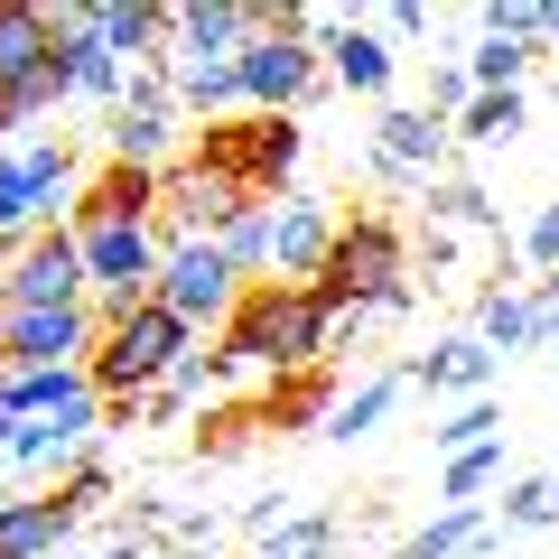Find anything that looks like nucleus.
<instances>
[{"label": "nucleus", "mask_w": 559, "mask_h": 559, "mask_svg": "<svg viewBox=\"0 0 559 559\" xmlns=\"http://www.w3.org/2000/svg\"><path fill=\"white\" fill-rule=\"evenodd\" d=\"M215 355L234 364V373H271V382L318 373V364H326V308H318V289H299V280H252V289L234 299V318L215 326Z\"/></svg>", "instance_id": "obj_1"}, {"label": "nucleus", "mask_w": 559, "mask_h": 559, "mask_svg": "<svg viewBox=\"0 0 559 559\" xmlns=\"http://www.w3.org/2000/svg\"><path fill=\"white\" fill-rule=\"evenodd\" d=\"M299 150H308L299 112H234V121H205V131L187 140V159H197L205 178H224L234 197H252V205L289 197V168H299Z\"/></svg>", "instance_id": "obj_2"}, {"label": "nucleus", "mask_w": 559, "mask_h": 559, "mask_svg": "<svg viewBox=\"0 0 559 559\" xmlns=\"http://www.w3.org/2000/svg\"><path fill=\"white\" fill-rule=\"evenodd\" d=\"M187 355H197V326H178L159 299H150V308H131V318H112V326L94 336L84 373H94V392H103V401H150Z\"/></svg>", "instance_id": "obj_3"}, {"label": "nucleus", "mask_w": 559, "mask_h": 559, "mask_svg": "<svg viewBox=\"0 0 559 559\" xmlns=\"http://www.w3.org/2000/svg\"><path fill=\"white\" fill-rule=\"evenodd\" d=\"M308 289H318L326 318H336V308H373L382 289H411V234H401L392 215H345Z\"/></svg>", "instance_id": "obj_4"}, {"label": "nucleus", "mask_w": 559, "mask_h": 559, "mask_svg": "<svg viewBox=\"0 0 559 559\" xmlns=\"http://www.w3.org/2000/svg\"><path fill=\"white\" fill-rule=\"evenodd\" d=\"M75 150L66 140H38V150H10L0 159V252H20L28 234H47L57 205H75Z\"/></svg>", "instance_id": "obj_5"}, {"label": "nucleus", "mask_w": 559, "mask_h": 559, "mask_svg": "<svg viewBox=\"0 0 559 559\" xmlns=\"http://www.w3.org/2000/svg\"><path fill=\"white\" fill-rule=\"evenodd\" d=\"M103 336L94 299L84 308H10L0 318V355H10V373H57V364H84Z\"/></svg>", "instance_id": "obj_6"}, {"label": "nucleus", "mask_w": 559, "mask_h": 559, "mask_svg": "<svg viewBox=\"0 0 559 559\" xmlns=\"http://www.w3.org/2000/svg\"><path fill=\"white\" fill-rule=\"evenodd\" d=\"M234 299H242V280H234V261L215 252V242H168V261H159V308L178 326H224L234 318Z\"/></svg>", "instance_id": "obj_7"}, {"label": "nucleus", "mask_w": 559, "mask_h": 559, "mask_svg": "<svg viewBox=\"0 0 559 559\" xmlns=\"http://www.w3.org/2000/svg\"><path fill=\"white\" fill-rule=\"evenodd\" d=\"M234 84H242V103H252V112H299V103L326 84V57H318L308 38H242Z\"/></svg>", "instance_id": "obj_8"}, {"label": "nucleus", "mask_w": 559, "mask_h": 559, "mask_svg": "<svg viewBox=\"0 0 559 559\" xmlns=\"http://www.w3.org/2000/svg\"><path fill=\"white\" fill-rule=\"evenodd\" d=\"M94 289H84V252L75 234H28L20 252H10V308H84Z\"/></svg>", "instance_id": "obj_9"}, {"label": "nucleus", "mask_w": 559, "mask_h": 559, "mask_svg": "<svg viewBox=\"0 0 559 559\" xmlns=\"http://www.w3.org/2000/svg\"><path fill=\"white\" fill-rule=\"evenodd\" d=\"M336 205L326 197H280L271 205V280H318V261H326V242H336Z\"/></svg>", "instance_id": "obj_10"}, {"label": "nucleus", "mask_w": 559, "mask_h": 559, "mask_svg": "<svg viewBox=\"0 0 559 559\" xmlns=\"http://www.w3.org/2000/svg\"><path fill=\"white\" fill-rule=\"evenodd\" d=\"M75 224H159V168H121L103 159L75 187Z\"/></svg>", "instance_id": "obj_11"}, {"label": "nucleus", "mask_w": 559, "mask_h": 559, "mask_svg": "<svg viewBox=\"0 0 559 559\" xmlns=\"http://www.w3.org/2000/svg\"><path fill=\"white\" fill-rule=\"evenodd\" d=\"M448 121H429V112H411V103H392V112L373 121V159L382 168H401V178H439L448 168Z\"/></svg>", "instance_id": "obj_12"}, {"label": "nucleus", "mask_w": 559, "mask_h": 559, "mask_svg": "<svg viewBox=\"0 0 559 559\" xmlns=\"http://www.w3.org/2000/svg\"><path fill=\"white\" fill-rule=\"evenodd\" d=\"M495 345H476V336H448V345H429V355L419 364H401V382H411V392H457V401H485V382H495Z\"/></svg>", "instance_id": "obj_13"}, {"label": "nucleus", "mask_w": 559, "mask_h": 559, "mask_svg": "<svg viewBox=\"0 0 559 559\" xmlns=\"http://www.w3.org/2000/svg\"><path fill=\"white\" fill-rule=\"evenodd\" d=\"M47 57H57V20H47L38 0H0V103L20 94Z\"/></svg>", "instance_id": "obj_14"}, {"label": "nucleus", "mask_w": 559, "mask_h": 559, "mask_svg": "<svg viewBox=\"0 0 559 559\" xmlns=\"http://www.w3.org/2000/svg\"><path fill=\"white\" fill-rule=\"evenodd\" d=\"M94 38L112 47L121 66H168V57H159L168 10H159V0H94Z\"/></svg>", "instance_id": "obj_15"}, {"label": "nucleus", "mask_w": 559, "mask_h": 559, "mask_svg": "<svg viewBox=\"0 0 559 559\" xmlns=\"http://www.w3.org/2000/svg\"><path fill=\"white\" fill-rule=\"evenodd\" d=\"M318 57H326V84H345V94H392V66H401L373 28H355V20H336V38H326Z\"/></svg>", "instance_id": "obj_16"}, {"label": "nucleus", "mask_w": 559, "mask_h": 559, "mask_svg": "<svg viewBox=\"0 0 559 559\" xmlns=\"http://www.w3.org/2000/svg\"><path fill=\"white\" fill-rule=\"evenodd\" d=\"M75 540V513H57V495H10L0 513V559H47Z\"/></svg>", "instance_id": "obj_17"}, {"label": "nucleus", "mask_w": 559, "mask_h": 559, "mask_svg": "<svg viewBox=\"0 0 559 559\" xmlns=\"http://www.w3.org/2000/svg\"><path fill=\"white\" fill-rule=\"evenodd\" d=\"M318 419H336V382H326V364L261 392V429H318Z\"/></svg>", "instance_id": "obj_18"}, {"label": "nucleus", "mask_w": 559, "mask_h": 559, "mask_svg": "<svg viewBox=\"0 0 559 559\" xmlns=\"http://www.w3.org/2000/svg\"><path fill=\"white\" fill-rule=\"evenodd\" d=\"M84 439H94V429H75V419H20V429H10V466H28V476H57V466L84 457Z\"/></svg>", "instance_id": "obj_19"}, {"label": "nucleus", "mask_w": 559, "mask_h": 559, "mask_svg": "<svg viewBox=\"0 0 559 559\" xmlns=\"http://www.w3.org/2000/svg\"><path fill=\"white\" fill-rule=\"evenodd\" d=\"M532 57H540L532 38H476V57H466V84H476V94H522Z\"/></svg>", "instance_id": "obj_20"}, {"label": "nucleus", "mask_w": 559, "mask_h": 559, "mask_svg": "<svg viewBox=\"0 0 559 559\" xmlns=\"http://www.w3.org/2000/svg\"><path fill=\"white\" fill-rule=\"evenodd\" d=\"M401 392H411L401 373H382V382H364V392H345V401H336V419H326V439L355 448L364 429H382V419H392V401H401Z\"/></svg>", "instance_id": "obj_21"}, {"label": "nucleus", "mask_w": 559, "mask_h": 559, "mask_svg": "<svg viewBox=\"0 0 559 559\" xmlns=\"http://www.w3.org/2000/svg\"><path fill=\"white\" fill-rule=\"evenodd\" d=\"M168 94H178V112L224 121V103H242V84H234V66H168Z\"/></svg>", "instance_id": "obj_22"}, {"label": "nucleus", "mask_w": 559, "mask_h": 559, "mask_svg": "<svg viewBox=\"0 0 559 559\" xmlns=\"http://www.w3.org/2000/svg\"><path fill=\"white\" fill-rule=\"evenodd\" d=\"M215 252L234 261V280H242V289H252V280H271V205H252V215H234V224L215 234Z\"/></svg>", "instance_id": "obj_23"}, {"label": "nucleus", "mask_w": 559, "mask_h": 559, "mask_svg": "<svg viewBox=\"0 0 559 559\" xmlns=\"http://www.w3.org/2000/svg\"><path fill=\"white\" fill-rule=\"evenodd\" d=\"M476 532H485V513H476V503H448V513H429V522H419V532L401 540L392 559H457Z\"/></svg>", "instance_id": "obj_24"}, {"label": "nucleus", "mask_w": 559, "mask_h": 559, "mask_svg": "<svg viewBox=\"0 0 559 559\" xmlns=\"http://www.w3.org/2000/svg\"><path fill=\"white\" fill-rule=\"evenodd\" d=\"M522 121H532V103H522V94H476V103L457 112V140H476V150H495V140H513Z\"/></svg>", "instance_id": "obj_25"}, {"label": "nucleus", "mask_w": 559, "mask_h": 559, "mask_svg": "<svg viewBox=\"0 0 559 559\" xmlns=\"http://www.w3.org/2000/svg\"><path fill=\"white\" fill-rule=\"evenodd\" d=\"M326 550H336V522L326 513H289L271 540H261V559H326Z\"/></svg>", "instance_id": "obj_26"}, {"label": "nucleus", "mask_w": 559, "mask_h": 559, "mask_svg": "<svg viewBox=\"0 0 559 559\" xmlns=\"http://www.w3.org/2000/svg\"><path fill=\"white\" fill-rule=\"evenodd\" d=\"M47 495H57V513H75V522H84L94 503H112V466H103V457H75L57 485H47Z\"/></svg>", "instance_id": "obj_27"}, {"label": "nucleus", "mask_w": 559, "mask_h": 559, "mask_svg": "<svg viewBox=\"0 0 559 559\" xmlns=\"http://www.w3.org/2000/svg\"><path fill=\"white\" fill-rule=\"evenodd\" d=\"M559 522V476H522L503 495V532H550Z\"/></svg>", "instance_id": "obj_28"}, {"label": "nucleus", "mask_w": 559, "mask_h": 559, "mask_svg": "<svg viewBox=\"0 0 559 559\" xmlns=\"http://www.w3.org/2000/svg\"><path fill=\"white\" fill-rule=\"evenodd\" d=\"M495 476H503V439H485V448H466V457H448V485H439V495H448V503H476Z\"/></svg>", "instance_id": "obj_29"}, {"label": "nucleus", "mask_w": 559, "mask_h": 559, "mask_svg": "<svg viewBox=\"0 0 559 559\" xmlns=\"http://www.w3.org/2000/svg\"><path fill=\"white\" fill-rule=\"evenodd\" d=\"M495 429H503V411H495V401H457V411H448V429H429V439H439L448 457H466V448H485Z\"/></svg>", "instance_id": "obj_30"}, {"label": "nucleus", "mask_w": 559, "mask_h": 559, "mask_svg": "<svg viewBox=\"0 0 559 559\" xmlns=\"http://www.w3.org/2000/svg\"><path fill=\"white\" fill-rule=\"evenodd\" d=\"M419 197H429V215H448V224H485V234H495V197H485V187H448V178H429Z\"/></svg>", "instance_id": "obj_31"}, {"label": "nucleus", "mask_w": 559, "mask_h": 559, "mask_svg": "<svg viewBox=\"0 0 559 559\" xmlns=\"http://www.w3.org/2000/svg\"><path fill=\"white\" fill-rule=\"evenodd\" d=\"M522 318H532V345H559V271L522 289Z\"/></svg>", "instance_id": "obj_32"}, {"label": "nucleus", "mask_w": 559, "mask_h": 559, "mask_svg": "<svg viewBox=\"0 0 559 559\" xmlns=\"http://www.w3.org/2000/svg\"><path fill=\"white\" fill-rule=\"evenodd\" d=\"M522 261H532L540 280L559 271V205H540V215H532V234H522Z\"/></svg>", "instance_id": "obj_33"}, {"label": "nucleus", "mask_w": 559, "mask_h": 559, "mask_svg": "<svg viewBox=\"0 0 559 559\" xmlns=\"http://www.w3.org/2000/svg\"><path fill=\"white\" fill-rule=\"evenodd\" d=\"M373 38H382V47H411V38H429V10H419V0H392V10L373 20Z\"/></svg>", "instance_id": "obj_34"}, {"label": "nucleus", "mask_w": 559, "mask_h": 559, "mask_svg": "<svg viewBox=\"0 0 559 559\" xmlns=\"http://www.w3.org/2000/svg\"><path fill=\"white\" fill-rule=\"evenodd\" d=\"M280 522H289V503H280V495H261V503H252V513H242V532H252V540H271V532H280Z\"/></svg>", "instance_id": "obj_35"}, {"label": "nucleus", "mask_w": 559, "mask_h": 559, "mask_svg": "<svg viewBox=\"0 0 559 559\" xmlns=\"http://www.w3.org/2000/svg\"><path fill=\"white\" fill-rule=\"evenodd\" d=\"M540 47H559V0H550V10H540Z\"/></svg>", "instance_id": "obj_36"}, {"label": "nucleus", "mask_w": 559, "mask_h": 559, "mask_svg": "<svg viewBox=\"0 0 559 559\" xmlns=\"http://www.w3.org/2000/svg\"><path fill=\"white\" fill-rule=\"evenodd\" d=\"M94 559H140V540H112V550H94Z\"/></svg>", "instance_id": "obj_37"}, {"label": "nucleus", "mask_w": 559, "mask_h": 559, "mask_svg": "<svg viewBox=\"0 0 559 559\" xmlns=\"http://www.w3.org/2000/svg\"><path fill=\"white\" fill-rule=\"evenodd\" d=\"M10 429H20V419H10V411H0V457H10Z\"/></svg>", "instance_id": "obj_38"}, {"label": "nucleus", "mask_w": 559, "mask_h": 559, "mask_svg": "<svg viewBox=\"0 0 559 559\" xmlns=\"http://www.w3.org/2000/svg\"><path fill=\"white\" fill-rule=\"evenodd\" d=\"M178 559H205V550H178Z\"/></svg>", "instance_id": "obj_39"}, {"label": "nucleus", "mask_w": 559, "mask_h": 559, "mask_svg": "<svg viewBox=\"0 0 559 559\" xmlns=\"http://www.w3.org/2000/svg\"><path fill=\"white\" fill-rule=\"evenodd\" d=\"M0 373H10V355H0Z\"/></svg>", "instance_id": "obj_40"}, {"label": "nucleus", "mask_w": 559, "mask_h": 559, "mask_svg": "<svg viewBox=\"0 0 559 559\" xmlns=\"http://www.w3.org/2000/svg\"><path fill=\"white\" fill-rule=\"evenodd\" d=\"M550 476H559V466H550Z\"/></svg>", "instance_id": "obj_41"}]
</instances>
